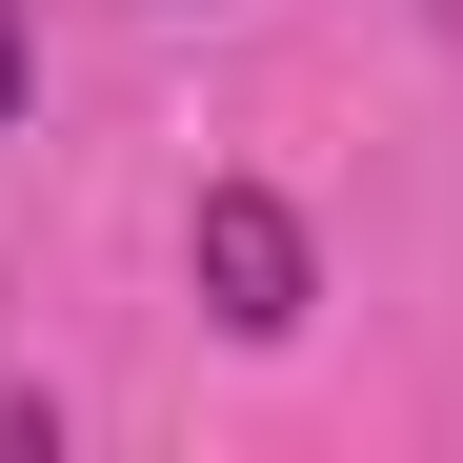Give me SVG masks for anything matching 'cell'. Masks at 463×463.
<instances>
[{
	"label": "cell",
	"instance_id": "1",
	"mask_svg": "<svg viewBox=\"0 0 463 463\" xmlns=\"http://www.w3.org/2000/svg\"><path fill=\"white\" fill-rule=\"evenodd\" d=\"M182 282H202V323H222V343H302V302H323V262H302V202H262V182H202V222H182Z\"/></svg>",
	"mask_w": 463,
	"mask_h": 463
},
{
	"label": "cell",
	"instance_id": "2",
	"mask_svg": "<svg viewBox=\"0 0 463 463\" xmlns=\"http://www.w3.org/2000/svg\"><path fill=\"white\" fill-rule=\"evenodd\" d=\"M21 81H41V41H21V0H0V121H21Z\"/></svg>",
	"mask_w": 463,
	"mask_h": 463
}]
</instances>
